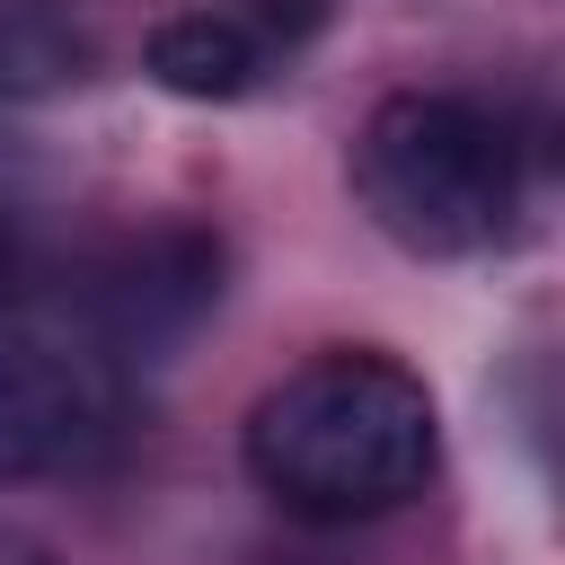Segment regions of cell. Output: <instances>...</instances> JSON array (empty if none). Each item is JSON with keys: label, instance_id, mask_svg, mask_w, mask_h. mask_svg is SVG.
Segmentation results:
<instances>
[{"label": "cell", "instance_id": "obj_1", "mask_svg": "<svg viewBox=\"0 0 565 565\" xmlns=\"http://www.w3.org/2000/svg\"><path fill=\"white\" fill-rule=\"evenodd\" d=\"M441 459L433 388L362 344H335L247 406V477L300 521H380L424 494Z\"/></svg>", "mask_w": 565, "mask_h": 565}, {"label": "cell", "instance_id": "obj_4", "mask_svg": "<svg viewBox=\"0 0 565 565\" xmlns=\"http://www.w3.org/2000/svg\"><path fill=\"white\" fill-rule=\"evenodd\" d=\"M97 71V26L79 0H0V106L62 97Z\"/></svg>", "mask_w": 565, "mask_h": 565}, {"label": "cell", "instance_id": "obj_3", "mask_svg": "<svg viewBox=\"0 0 565 565\" xmlns=\"http://www.w3.org/2000/svg\"><path fill=\"white\" fill-rule=\"evenodd\" d=\"M106 415H115L106 353L0 309V477H35V468L79 459L106 433Z\"/></svg>", "mask_w": 565, "mask_h": 565}, {"label": "cell", "instance_id": "obj_5", "mask_svg": "<svg viewBox=\"0 0 565 565\" xmlns=\"http://www.w3.org/2000/svg\"><path fill=\"white\" fill-rule=\"evenodd\" d=\"M265 71V26L238 9H185L150 35V79L177 97H247Z\"/></svg>", "mask_w": 565, "mask_h": 565}, {"label": "cell", "instance_id": "obj_2", "mask_svg": "<svg viewBox=\"0 0 565 565\" xmlns=\"http://www.w3.org/2000/svg\"><path fill=\"white\" fill-rule=\"evenodd\" d=\"M353 194L406 256H477L521 212V141L477 97L406 88L371 106L353 141Z\"/></svg>", "mask_w": 565, "mask_h": 565}, {"label": "cell", "instance_id": "obj_7", "mask_svg": "<svg viewBox=\"0 0 565 565\" xmlns=\"http://www.w3.org/2000/svg\"><path fill=\"white\" fill-rule=\"evenodd\" d=\"M0 565H53V556H44L26 530H9V521H0Z\"/></svg>", "mask_w": 565, "mask_h": 565}, {"label": "cell", "instance_id": "obj_6", "mask_svg": "<svg viewBox=\"0 0 565 565\" xmlns=\"http://www.w3.org/2000/svg\"><path fill=\"white\" fill-rule=\"evenodd\" d=\"M256 18H265V26H309L318 0H256Z\"/></svg>", "mask_w": 565, "mask_h": 565}]
</instances>
